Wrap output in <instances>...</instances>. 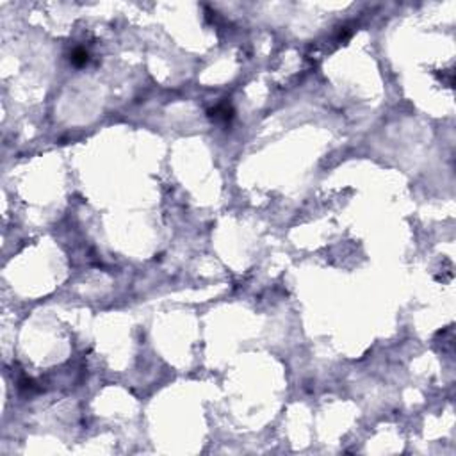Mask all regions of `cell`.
<instances>
[{"mask_svg": "<svg viewBox=\"0 0 456 456\" xmlns=\"http://www.w3.org/2000/svg\"><path fill=\"white\" fill-rule=\"evenodd\" d=\"M89 61V54H87L86 50H82V48H77V50H73V54H71V62L75 66H84L86 62Z\"/></svg>", "mask_w": 456, "mask_h": 456, "instance_id": "7a4b0ae2", "label": "cell"}, {"mask_svg": "<svg viewBox=\"0 0 456 456\" xmlns=\"http://www.w3.org/2000/svg\"><path fill=\"white\" fill-rule=\"evenodd\" d=\"M208 116L212 118L214 122L227 123V122H230V120H232L233 111H232V107L228 105V104H219V105H216L214 109H210V111H208Z\"/></svg>", "mask_w": 456, "mask_h": 456, "instance_id": "6da1fadb", "label": "cell"}]
</instances>
